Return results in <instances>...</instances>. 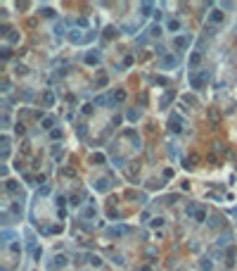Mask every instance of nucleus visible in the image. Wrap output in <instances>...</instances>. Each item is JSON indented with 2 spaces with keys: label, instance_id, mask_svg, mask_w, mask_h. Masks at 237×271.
Returning a JSON list of instances; mask_svg holds the SVG:
<instances>
[{
  "label": "nucleus",
  "instance_id": "obj_1",
  "mask_svg": "<svg viewBox=\"0 0 237 271\" xmlns=\"http://www.w3.org/2000/svg\"><path fill=\"white\" fill-rule=\"evenodd\" d=\"M206 79H209V71H202V74H190V83H192V88H197V91H202V88H204Z\"/></svg>",
  "mask_w": 237,
  "mask_h": 271
},
{
  "label": "nucleus",
  "instance_id": "obj_2",
  "mask_svg": "<svg viewBox=\"0 0 237 271\" xmlns=\"http://www.w3.org/2000/svg\"><path fill=\"white\" fill-rule=\"evenodd\" d=\"M190 43H192V38H190V36H180V38H176V45H178V48H187Z\"/></svg>",
  "mask_w": 237,
  "mask_h": 271
},
{
  "label": "nucleus",
  "instance_id": "obj_3",
  "mask_svg": "<svg viewBox=\"0 0 237 271\" xmlns=\"http://www.w3.org/2000/svg\"><path fill=\"white\" fill-rule=\"evenodd\" d=\"M161 64H164V67H176V64H178V57H171V55H166Z\"/></svg>",
  "mask_w": 237,
  "mask_h": 271
},
{
  "label": "nucleus",
  "instance_id": "obj_4",
  "mask_svg": "<svg viewBox=\"0 0 237 271\" xmlns=\"http://www.w3.org/2000/svg\"><path fill=\"white\" fill-rule=\"evenodd\" d=\"M211 22H213V24L223 22V12L221 10H213V12H211Z\"/></svg>",
  "mask_w": 237,
  "mask_h": 271
},
{
  "label": "nucleus",
  "instance_id": "obj_5",
  "mask_svg": "<svg viewBox=\"0 0 237 271\" xmlns=\"http://www.w3.org/2000/svg\"><path fill=\"white\" fill-rule=\"evenodd\" d=\"M86 62H88V64H95V62H100V55L88 53V55H86Z\"/></svg>",
  "mask_w": 237,
  "mask_h": 271
},
{
  "label": "nucleus",
  "instance_id": "obj_6",
  "mask_svg": "<svg viewBox=\"0 0 237 271\" xmlns=\"http://www.w3.org/2000/svg\"><path fill=\"white\" fill-rule=\"evenodd\" d=\"M199 60H202V55H199V53H194L192 57H190V67H194V64H197Z\"/></svg>",
  "mask_w": 237,
  "mask_h": 271
},
{
  "label": "nucleus",
  "instance_id": "obj_7",
  "mask_svg": "<svg viewBox=\"0 0 237 271\" xmlns=\"http://www.w3.org/2000/svg\"><path fill=\"white\" fill-rule=\"evenodd\" d=\"M52 124H55V119H52V117H48V119H43V129H52Z\"/></svg>",
  "mask_w": 237,
  "mask_h": 271
},
{
  "label": "nucleus",
  "instance_id": "obj_8",
  "mask_svg": "<svg viewBox=\"0 0 237 271\" xmlns=\"http://www.w3.org/2000/svg\"><path fill=\"white\" fill-rule=\"evenodd\" d=\"M168 29H171V31H178V29H180V24L173 19V22H168Z\"/></svg>",
  "mask_w": 237,
  "mask_h": 271
},
{
  "label": "nucleus",
  "instance_id": "obj_9",
  "mask_svg": "<svg viewBox=\"0 0 237 271\" xmlns=\"http://www.w3.org/2000/svg\"><path fill=\"white\" fill-rule=\"evenodd\" d=\"M97 190H107V181H104V179L97 181Z\"/></svg>",
  "mask_w": 237,
  "mask_h": 271
},
{
  "label": "nucleus",
  "instance_id": "obj_10",
  "mask_svg": "<svg viewBox=\"0 0 237 271\" xmlns=\"http://www.w3.org/2000/svg\"><path fill=\"white\" fill-rule=\"evenodd\" d=\"M150 224H152V226H161V224H164V219H161V217H156V219H152Z\"/></svg>",
  "mask_w": 237,
  "mask_h": 271
},
{
  "label": "nucleus",
  "instance_id": "obj_11",
  "mask_svg": "<svg viewBox=\"0 0 237 271\" xmlns=\"http://www.w3.org/2000/svg\"><path fill=\"white\" fill-rule=\"evenodd\" d=\"M55 264H57V266H64L66 262H64V257H55Z\"/></svg>",
  "mask_w": 237,
  "mask_h": 271
},
{
  "label": "nucleus",
  "instance_id": "obj_12",
  "mask_svg": "<svg viewBox=\"0 0 237 271\" xmlns=\"http://www.w3.org/2000/svg\"><path fill=\"white\" fill-rule=\"evenodd\" d=\"M52 100H55L52 93H45V105H52Z\"/></svg>",
  "mask_w": 237,
  "mask_h": 271
},
{
  "label": "nucleus",
  "instance_id": "obj_13",
  "mask_svg": "<svg viewBox=\"0 0 237 271\" xmlns=\"http://www.w3.org/2000/svg\"><path fill=\"white\" fill-rule=\"evenodd\" d=\"M7 190H10V193H14V190H17V183H12V181H7Z\"/></svg>",
  "mask_w": 237,
  "mask_h": 271
},
{
  "label": "nucleus",
  "instance_id": "obj_14",
  "mask_svg": "<svg viewBox=\"0 0 237 271\" xmlns=\"http://www.w3.org/2000/svg\"><path fill=\"white\" fill-rule=\"evenodd\" d=\"M114 98H116V100H118V102H121V100H124V98H126V93H124V91H118V93H116V95H114Z\"/></svg>",
  "mask_w": 237,
  "mask_h": 271
},
{
  "label": "nucleus",
  "instance_id": "obj_15",
  "mask_svg": "<svg viewBox=\"0 0 237 271\" xmlns=\"http://www.w3.org/2000/svg\"><path fill=\"white\" fill-rule=\"evenodd\" d=\"M138 117H140V114L135 112V109H130V112H128V119H138Z\"/></svg>",
  "mask_w": 237,
  "mask_h": 271
},
{
  "label": "nucleus",
  "instance_id": "obj_16",
  "mask_svg": "<svg viewBox=\"0 0 237 271\" xmlns=\"http://www.w3.org/2000/svg\"><path fill=\"white\" fill-rule=\"evenodd\" d=\"M204 219H206V214L199 209V212H197V221H204Z\"/></svg>",
  "mask_w": 237,
  "mask_h": 271
},
{
  "label": "nucleus",
  "instance_id": "obj_17",
  "mask_svg": "<svg viewBox=\"0 0 237 271\" xmlns=\"http://www.w3.org/2000/svg\"><path fill=\"white\" fill-rule=\"evenodd\" d=\"M150 33H152V36H159L161 31H159V26H152V29H150Z\"/></svg>",
  "mask_w": 237,
  "mask_h": 271
},
{
  "label": "nucleus",
  "instance_id": "obj_18",
  "mask_svg": "<svg viewBox=\"0 0 237 271\" xmlns=\"http://www.w3.org/2000/svg\"><path fill=\"white\" fill-rule=\"evenodd\" d=\"M140 271H150V269H147V266H145V269H140Z\"/></svg>",
  "mask_w": 237,
  "mask_h": 271
}]
</instances>
